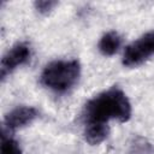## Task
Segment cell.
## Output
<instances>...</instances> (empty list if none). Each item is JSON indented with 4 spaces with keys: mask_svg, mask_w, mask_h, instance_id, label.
Listing matches in <instances>:
<instances>
[{
    "mask_svg": "<svg viewBox=\"0 0 154 154\" xmlns=\"http://www.w3.org/2000/svg\"><path fill=\"white\" fill-rule=\"evenodd\" d=\"M1 154H20L19 143L14 138L7 136L5 131L1 137Z\"/></svg>",
    "mask_w": 154,
    "mask_h": 154,
    "instance_id": "9",
    "label": "cell"
},
{
    "mask_svg": "<svg viewBox=\"0 0 154 154\" xmlns=\"http://www.w3.org/2000/svg\"><path fill=\"white\" fill-rule=\"evenodd\" d=\"M122 46V37L117 31H108L102 35L99 41L97 48L102 55L111 57L118 52Z\"/></svg>",
    "mask_w": 154,
    "mask_h": 154,
    "instance_id": "7",
    "label": "cell"
},
{
    "mask_svg": "<svg viewBox=\"0 0 154 154\" xmlns=\"http://www.w3.org/2000/svg\"><path fill=\"white\" fill-rule=\"evenodd\" d=\"M154 55V30L144 34L132 43H130L123 54V64L134 67L143 64Z\"/></svg>",
    "mask_w": 154,
    "mask_h": 154,
    "instance_id": "3",
    "label": "cell"
},
{
    "mask_svg": "<svg viewBox=\"0 0 154 154\" xmlns=\"http://www.w3.org/2000/svg\"><path fill=\"white\" fill-rule=\"evenodd\" d=\"M30 57H31V48L26 42H18L13 47H11L2 57L0 63L1 79H5V77L10 75L12 71H14L17 67L28 63Z\"/></svg>",
    "mask_w": 154,
    "mask_h": 154,
    "instance_id": "4",
    "label": "cell"
},
{
    "mask_svg": "<svg viewBox=\"0 0 154 154\" xmlns=\"http://www.w3.org/2000/svg\"><path fill=\"white\" fill-rule=\"evenodd\" d=\"M128 154H154V146L147 138L137 136L130 143Z\"/></svg>",
    "mask_w": 154,
    "mask_h": 154,
    "instance_id": "8",
    "label": "cell"
},
{
    "mask_svg": "<svg viewBox=\"0 0 154 154\" xmlns=\"http://www.w3.org/2000/svg\"><path fill=\"white\" fill-rule=\"evenodd\" d=\"M57 5H58V2L52 1V0H38L34 4L35 10L41 14H48L49 12H52L54 10V7Z\"/></svg>",
    "mask_w": 154,
    "mask_h": 154,
    "instance_id": "10",
    "label": "cell"
},
{
    "mask_svg": "<svg viewBox=\"0 0 154 154\" xmlns=\"http://www.w3.org/2000/svg\"><path fill=\"white\" fill-rule=\"evenodd\" d=\"M38 116V112L35 107L31 106H18L10 111L4 119L5 128L8 130H17L25 125L31 124Z\"/></svg>",
    "mask_w": 154,
    "mask_h": 154,
    "instance_id": "5",
    "label": "cell"
},
{
    "mask_svg": "<svg viewBox=\"0 0 154 154\" xmlns=\"http://www.w3.org/2000/svg\"><path fill=\"white\" fill-rule=\"evenodd\" d=\"M131 103L126 94L112 87L90 99L83 109L85 123H107L108 120L128 122L131 117Z\"/></svg>",
    "mask_w": 154,
    "mask_h": 154,
    "instance_id": "1",
    "label": "cell"
},
{
    "mask_svg": "<svg viewBox=\"0 0 154 154\" xmlns=\"http://www.w3.org/2000/svg\"><path fill=\"white\" fill-rule=\"evenodd\" d=\"M109 134L108 125L106 123H88L84 130V140L90 146L102 143Z\"/></svg>",
    "mask_w": 154,
    "mask_h": 154,
    "instance_id": "6",
    "label": "cell"
},
{
    "mask_svg": "<svg viewBox=\"0 0 154 154\" xmlns=\"http://www.w3.org/2000/svg\"><path fill=\"white\" fill-rule=\"evenodd\" d=\"M79 75L81 65L76 59L55 60L43 69L40 81L55 93H66L77 83Z\"/></svg>",
    "mask_w": 154,
    "mask_h": 154,
    "instance_id": "2",
    "label": "cell"
}]
</instances>
